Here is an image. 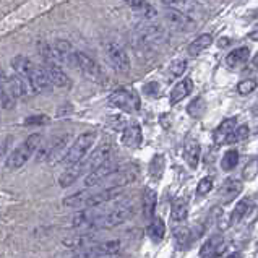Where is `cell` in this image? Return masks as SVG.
<instances>
[{
	"instance_id": "836d02e7",
	"label": "cell",
	"mask_w": 258,
	"mask_h": 258,
	"mask_svg": "<svg viewBox=\"0 0 258 258\" xmlns=\"http://www.w3.org/2000/svg\"><path fill=\"white\" fill-rule=\"evenodd\" d=\"M187 112L190 117H195V119H198V117H202L205 112H206V102L203 98H197L190 102V104L187 106Z\"/></svg>"
},
{
	"instance_id": "44dd1931",
	"label": "cell",
	"mask_w": 258,
	"mask_h": 258,
	"mask_svg": "<svg viewBox=\"0 0 258 258\" xmlns=\"http://www.w3.org/2000/svg\"><path fill=\"white\" fill-rule=\"evenodd\" d=\"M200 154H202L200 143H198L197 140H188V142L185 143V148H183V158H185L190 169L198 167V163H200Z\"/></svg>"
},
{
	"instance_id": "e0dca14e",
	"label": "cell",
	"mask_w": 258,
	"mask_h": 258,
	"mask_svg": "<svg viewBox=\"0 0 258 258\" xmlns=\"http://www.w3.org/2000/svg\"><path fill=\"white\" fill-rule=\"evenodd\" d=\"M224 240L221 235H213L205 242L200 250V258H218L224 252Z\"/></svg>"
},
{
	"instance_id": "e575fe53",
	"label": "cell",
	"mask_w": 258,
	"mask_h": 258,
	"mask_svg": "<svg viewBox=\"0 0 258 258\" xmlns=\"http://www.w3.org/2000/svg\"><path fill=\"white\" fill-rule=\"evenodd\" d=\"M250 135V128L247 127V125H240V127H235V130L232 132V134L227 137L226 143H239V142H244L245 138H248Z\"/></svg>"
},
{
	"instance_id": "60d3db41",
	"label": "cell",
	"mask_w": 258,
	"mask_h": 258,
	"mask_svg": "<svg viewBox=\"0 0 258 258\" xmlns=\"http://www.w3.org/2000/svg\"><path fill=\"white\" fill-rule=\"evenodd\" d=\"M49 117L47 115H44V114H38V115H29L25 119V125L26 127H38V125H46L49 123Z\"/></svg>"
},
{
	"instance_id": "f546056e",
	"label": "cell",
	"mask_w": 258,
	"mask_h": 258,
	"mask_svg": "<svg viewBox=\"0 0 258 258\" xmlns=\"http://www.w3.org/2000/svg\"><path fill=\"white\" fill-rule=\"evenodd\" d=\"M130 9H134L137 12H140L143 17H148V18H154L156 17V10L153 9V5L148 2V0H123Z\"/></svg>"
},
{
	"instance_id": "ab89813d",
	"label": "cell",
	"mask_w": 258,
	"mask_h": 258,
	"mask_svg": "<svg viewBox=\"0 0 258 258\" xmlns=\"http://www.w3.org/2000/svg\"><path fill=\"white\" fill-rule=\"evenodd\" d=\"M256 90V82L253 78H248V80H244V82H240L237 85V93L242 94V96H247L250 93H253Z\"/></svg>"
},
{
	"instance_id": "4316f807",
	"label": "cell",
	"mask_w": 258,
	"mask_h": 258,
	"mask_svg": "<svg viewBox=\"0 0 258 258\" xmlns=\"http://www.w3.org/2000/svg\"><path fill=\"white\" fill-rule=\"evenodd\" d=\"M148 235H150V239L154 242V244H159V242L163 240V239H164V235H166V224H164V221L161 219V218H156V216H154V218L150 221Z\"/></svg>"
},
{
	"instance_id": "603a6c76",
	"label": "cell",
	"mask_w": 258,
	"mask_h": 258,
	"mask_svg": "<svg viewBox=\"0 0 258 258\" xmlns=\"http://www.w3.org/2000/svg\"><path fill=\"white\" fill-rule=\"evenodd\" d=\"M12 67H13V70L17 72L20 77H23L26 82L29 83V77H31V73H33L36 65L31 60H29L28 57H25V55H17L12 60ZM29 86H31V85H29Z\"/></svg>"
},
{
	"instance_id": "4fadbf2b",
	"label": "cell",
	"mask_w": 258,
	"mask_h": 258,
	"mask_svg": "<svg viewBox=\"0 0 258 258\" xmlns=\"http://www.w3.org/2000/svg\"><path fill=\"white\" fill-rule=\"evenodd\" d=\"M44 70H46L49 80L52 82L54 86L57 88H70L72 86V80L70 77L62 70L60 63H55V62H49V60H44Z\"/></svg>"
},
{
	"instance_id": "83f0119b",
	"label": "cell",
	"mask_w": 258,
	"mask_h": 258,
	"mask_svg": "<svg viewBox=\"0 0 258 258\" xmlns=\"http://www.w3.org/2000/svg\"><path fill=\"white\" fill-rule=\"evenodd\" d=\"M211 42H213V36L211 34H200L195 41H191L190 42V46H188V54L191 57H195L198 54H202L203 50H206L210 46H211Z\"/></svg>"
},
{
	"instance_id": "7a4b0ae2",
	"label": "cell",
	"mask_w": 258,
	"mask_h": 258,
	"mask_svg": "<svg viewBox=\"0 0 258 258\" xmlns=\"http://www.w3.org/2000/svg\"><path fill=\"white\" fill-rule=\"evenodd\" d=\"M41 142H42V135L41 134H31V135H29L23 143L18 145L17 148H15L9 154L7 163H5L7 169H9V171H15V169H20L21 166H25L29 161V158H31L33 154L39 150Z\"/></svg>"
},
{
	"instance_id": "2e32d148",
	"label": "cell",
	"mask_w": 258,
	"mask_h": 258,
	"mask_svg": "<svg viewBox=\"0 0 258 258\" xmlns=\"http://www.w3.org/2000/svg\"><path fill=\"white\" fill-rule=\"evenodd\" d=\"M143 142V134H142V127L134 122L128 123L127 127L123 128L122 134V143L127 146V148H138Z\"/></svg>"
},
{
	"instance_id": "7bdbcfd3",
	"label": "cell",
	"mask_w": 258,
	"mask_h": 258,
	"mask_svg": "<svg viewBox=\"0 0 258 258\" xmlns=\"http://www.w3.org/2000/svg\"><path fill=\"white\" fill-rule=\"evenodd\" d=\"M226 258H242V253H240V252H234V253H231V255H227Z\"/></svg>"
},
{
	"instance_id": "5b68a950",
	"label": "cell",
	"mask_w": 258,
	"mask_h": 258,
	"mask_svg": "<svg viewBox=\"0 0 258 258\" xmlns=\"http://www.w3.org/2000/svg\"><path fill=\"white\" fill-rule=\"evenodd\" d=\"M104 54L109 65L117 73H128L130 70V57L125 52V49L115 41H107L104 44Z\"/></svg>"
},
{
	"instance_id": "52a82bcc",
	"label": "cell",
	"mask_w": 258,
	"mask_h": 258,
	"mask_svg": "<svg viewBox=\"0 0 258 258\" xmlns=\"http://www.w3.org/2000/svg\"><path fill=\"white\" fill-rule=\"evenodd\" d=\"M122 195V187H107L99 191H88L83 208H98V206L109 203Z\"/></svg>"
},
{
	"instance_id": "8d00e7d4",
	"label": "cell",
	"mask_w": 258,
	"mask_h": 258,
	"mask_svg": "<svg viewBox=\"0 0 258 258\" xmlns=\"http://www.w3.org/2000/svg\"><path fill=\"white\" fill-rule=\"evenodd\" d=\"M185 70H187V60H182V58L174 60L171 65H169V75H171L172 78L182 77Z\"/></svg>"
},
{
	"instance_id": "f1b7e54d",
	"label": "cell",
	"mask_w": 258,
	"mask_h": 258,
	"mask_svg": "<svg viewBox=\"0 0 258 258\" xmlns=\"http://www.w3.org/2000/svg\"><path fill=\"white\" fill-rule=\"evenodd\" d=\"M188 216V203L183 198H179L175 200L172 208H171V219L174 223H183Z\"/></svg>"
},
{
	"instance_id": "74e56055",
	"label": "cell",
	"mask_w": 258,
	"mask_h": 258,
	"mask_svg": "<svg viewBox=\"0 0 258 258\" xmlns=\"http://www.w3.org/2000/svg\"><path fill=\"white\" fill-rule=\"evenodd\" d=\"M213 185H215V182H213V177H203V179L198 182L197 195H200V197L208 195L210 191L213 190Z\"/></svg>"
},
{
	"instance_id": "4dcf8cb0",
	"label": "cell",
	"mask_w": 258,
	"mask_h": 258,
	"mask_svg": "<svg viewBox=\"0 0 258 258\" xmlns=\"http://www.w3.org/2000/svg\"><path fill=\"white\" fill-rule=\"evenodd\" d=\"M166 169V159L163 154H156L150 163V175L153 180H161Z\"/></svg>"
},
{
	"instance_id": "f35d334b",
	"label": "cell",
	"mask_w": 258,
	"mask_h": 258,
	"mask_svg": "<svg viewBox=\"0 0 258 258\" xmlns=\"http://www.w3.org/2000/svg\"><path fill=\"white\" fill-rule=\"evenodd\" d=\"M174 237H175L177 245H179L180 248H183V247L188 244V240H190V229H187V227H180V229H175Z\"/></svg>"
},
{
	"instance_id": "1f68e13d",
	"label": "cell",
	"mask_w": 258,
	"mask_h": 258,
	"mask_svg": "<svg viewBox=\"0 0 258 258\" xmlns=\"http://www.w3.org/2000/svg\"><path fill=\"white\" fill-rule=\"evenodd\" d=\"M250 208H252V202H250L248 198H242V200L237 205H235V208L231 213V223L232 224L239 223V221L250 211Z\"/></svg>"
},
{
	"instance_id": "9c48e42d",
	"label": "cell",
	"mask_w": 258,
	"mask_h": 258,
	"mask_svg": "<svg viewBox=\"0 0 258 258\" xmlns=\"http://www.w3.org/2000/svg\"><path fill=\"white\" fill-rule=\"evenodd\" d=\"M164 18L174 29H177V31H191V29L195 28L194 18L175 9H171V7H167L164 10Z\"/></svg>"
},
{
	"instance_id": "484cf974",
	"label": "cell",
	"mask_w": 258,
	"mask_h": 258,
	"mask_svg": "<svg viewBox=\"0 0 258 258\" xmlns=\"http://www.w3.org/2000/svg\"><path fill=\"white\" fill-rule=\"evenodd\" d=\"M248 57H250V49L248 47H237V49H234L232 52L227 54L226 65H227V67H231V69H235V67H239V65L245 63L248 60Z\"/></svg>"
},
{
	"instance_id": "277c9868",
	"label": "cell",
	"mask_w": 258,
	"mask_h": 258,
	"mask_svg": "<svg viewBox=\"0 0 258 258\" xmlns=\"http://www.w3.org/2000/svg\"><path fill=\"white\" fill-rule=\"evenodd\" d=\"M94 142H96V132H85V134H82L75 140V143L67 150V153L63 154L62 163L67 166H72V164L78 163V161L85 159L86 153L91 150Z\"/></svg>"
},
{
	"instance_id": "ba28073f",
	"label": "cell",
	"mask_w": 258,
	"mask_h": 258,
	"mask_svg": "<svg viewBox=\"0 0 258 258\" xmlns=\"http://www.w3.org/2000/svg\"><path fill=\"white\" fill-rule=\"evenodd\" d=\"M119 164L117 163H112V161H107V163H104L102 166L96 167L94 171L88 172V175L85 177V185L86 187H94V185H99V183L106 182L110 175H112L114 172L119 171Z\"/></svg>"
},
{
	"instance_id": "cb8c5ba5",
	"label": "cell",
	"mask_w": 258,
	"mask_h": 258,
	"mask_svg": "<svg viewBox=\"0 0 258 258\" xmlns=\"http://www.w3.org/2000/svg\"><path fill=\"white\" fill-rule=\"evenodd\" d=\"M138 172L135 169H119L117 172H114L112 175L109 177L107 180H110V187H123L127 183H132L137 179Z\"/></svg>"
},
{
	"instance_id": "b9f144b4",
	"label": "cell",
	"mask_w": 258,
	"mask_h": 258,
	"mask_svg": "<svg viewBox=\"0 0 258 258\" xmlns=\"http://www.w3.org/2000/svg\"><path fill=\"white\" fill-rule=\"evenodd\" d=\"M143 93L146 96H150V98H159L163 94V88H161L158 82H150L143 86Z\"/></svg>"
},
{
	"instance_id": "5bb4252c",
	"label": "cell",
	"mask_w": 258,
	"mask_h": 258,
	"mask_svg": "<svg viewBox=\"0 0 258 258\" xmlns=\"http://www.w3.org/2000/svg\"><path fill=\"white\" fill-rule=\"evenodd\" d=\"M29 85H31L33 94H41V93H47L52 88V82L49 80L46 70H44L42 65H36L31 77H29Z\"/></svg>"
},
{
	"instance_id": "d6986e66",
	"label": "cell",
	"mask_w": 258,
	"mask_h": 258,
	"mask_svg": "<svg viewBox=\"0 0 258 258\" xmlns=\"http://www.w3.org/2000/svg\"><path fill=\"white\" fill-rule=\"evenodd\" d=\"M166 7H171L182 13L188 15V17L194 18L195 15L200 13V5L197 4V0H163Z\"/></svg>"
},
{
	"instance_id": "d590c367",
	"label": "cell",
	"mask_w": 258,
	"mask_h": 258,
	"mask_svg": "<svg viewBox=\"0 0 258 258\" xmlns=\"http://www.w3.org/2000/svg\"><path fill=\"white\" fill-rule=\"evenodd\" d=\"M256 175H258V159L253 158L252 161H248L247 166L244 167L242 177H244V180H253Z\"/></svg>"
},
{
	"instance_id": "7402d4cb",
	"label": "cell",
	"mask_w": 258,
	"mask_h": 258,
	"mask_svg": "<svg viewBox=\"0 0 258 258\" xmlns=\"http://www.w3.org/2000/svg\"><path fill=\"white\" fill-rule=\"evenodd\" d=\"M235 125H237V119H235V117H231V119H226V120L221 122L218 125V128L215 130V134H213L215 143H218V145L226 143L227 137H229L232 132L235 130Z\"/></svg>"
},
{
	"instance_id": "ac0fdd59",
	"label": "cell",
	"mask_w": 258,
	"mask_h": 258,
	"mask_svg": "<svg viewBox=\"0 0 258 258\" xmlns=\"http://www.w3.org/2000/svg\"><path fill=\"white\" fill-rule=\"evenodd\" d=\"M191 91H194V82H191V78H183L182 82H179L172 88L171 96H169V104L171 106L179 104V102L183 98H187Z\"/></svg>"
},
{
	"instance_id": "8992f818",
	"label": "cell",
	"mask_w": 258,
	"mask_h": 258,
	"mask_svg": "<svg viewBox=\"0 0 258 258\" xmlns=\"http://www.w3.org/2000/svg\"><path fill=\"white\" fill-rule=\"evenodd\" d=\"M109 104L115 109L123 110V112L132 114V112H137L140 109V98L135 91L117 90L109 96Z\"/></svg>"
},
{
	"instance_id": "6da1fadb",
	"label": "cell",
	"mask_w": 258,
	"mask_h": 258,
	"mask_svg": "<svg viewBox=\"0 0 258 258\" xmlns=\"http://www.w3.org/2000/svg\"><path fill=\"white\" fill-rule=\"evenodd\" d=\"M135 213V206L132 202H120L112 210L104 211L102 215L94 221L90 231H102V229H112V227L125 223L132 215Z\"/></svg>"
},
{
	"instance_id": "ffe728a7",
	"label": "cell",
	"mask_w": 258,
	"mask_h": 258,
	"mask_svg": "<svg viewBox=\"0 0 258 258\" xmlns=\"http://www.w3.org/2000/svg\"><path fill=\"white\" fill-rule=\"evenodd\" d=\"M244 185H242V182L237 180V179H227L223 185H221V190H219V197L223 198L224 203H231L235 197H237Z\"/></svg>"
},
{
	"instance_id": "d4e9b609",
	"label": "cell",
	"mask_w": 258,
	"mask_h": 258,
	"mask_svg": "<svg viewBox=\"0 0 258 258\" xmlns=\"http://www.w3.org/2000/svg\"><path fill=\"white\" fill-rule=\"evenodd\" d=\"M156 203H158V195L153 188L146 187L143 190V215L145 218L151 221L156 213Z\"/></svg>"
},
{
	"instance_id": "8fae6325",
	"label": "cell",
	"mask_w": 258,
	"mask_h": 258,
	"mask_svg": "<svg viewBox=\"0 0 258 258\" xmlns=\"http://www.w3.org/2000/svg\"><path fill=\"white\" fill-rule=\"evenodd\" d=\"M96 242H98V234H96V231H85L83 234H75V235H70L67 239H63L62 244L72 250H86L91 245H94Z\"/></svg>"
},
{
	"instance_id": "d6a6232c",
	"label": "cell",
	"mask_w": 258,
	"mask_h": 258,
	"mask_svg": "<svg viewBox=\"0 0 258 258\" xmlns=\"http://www.w3.org/2000/svg\"><path fill=\"white\" fill-rule=\"evenodd\" d=\"M239 164V151L237 150H227L224 153L223 159H221V167L223 171L229 172L232 169H235V166Z\"/></svg>"
},
{
	"instance_id": "3957f363",
	"label": "cell",
	"mask_w": 258,
	"mask_h": 258,
	"mask_svg": "<svg viewBox=\"0 0 258 258\" xmlns=\"http://www.w3.org/2000/svg\"><path fill=\"white\" fill-rule=\"evenodd\" d=\"M135 29L142 39L143 44L146 46H161L167 41V31L161 26L159 23H156L153 18L143 17L137 20L135 23Z\"/></svg>"
},
{
	"instance_id": "7c38bea8",
	"label": "cell",
	"mask_w": 258,
	"mask_h": 258,
	"mask_svg": "<svg viewBox=\"0 0 258 258\" xmlns=\"http://www.w3.org/2000/svg\"><path fill=\"white\" fill-rule=\"evenodd\" d=\"M110 156H112V146H110L109 143L98 146L90 156H88L86 159H83L85 166H86V172H91L96 167H99L104 163H107V161L110 159Z\"/></svg>"
},
{
	"instance_id": "30bf717a",
	"label": "cell",
	"mask_w": 258,
	"mask_h": 258,
	"mask_svg": "<svg viewBox=\"0 0 258 258\" xmlns=\"http://www.w3.org/2000/svg\"><path fill=\"white\" fill-rule=\"evenodd\" d=\"M77 69L83 73L86 78L99 82L102 78V72L98 62L93 60L90 55H86L85 52H77Z\"/></svg>"
},
{
	"instance_id": "ee69618b",
	"label": "cell",
	"mask_w": 258,
	"mask_h": 258,
	"mask_svg": "<svg viewBox=\"0 0 258 258\" xmlns=\"http://www.w3.org/2000/svg\"><path fill=\"white\" fill-rule=\"evenodd\" d=\"M255 134L258 135V123H256V128H255Z\"/></svg>"
},
{
	"instance_id": "9a60e30c",
	"label": "cell",
	"mask_w": 258,
	"mask_h": 258,
	"mask_svg": "<svg viewBox=\"0 0 258 258\" xmlns=\"http://www.w3.org/2000/svg\"><path fill=\"white\" fill-rule=\"evenodd\" d=\"M83 174H86V166H85V161L82 159V161H78V163H75V164H72V166H69L65 171L60 174V177H58V185L60 187H70V185H73L80 177H82Z\"/></svg>"
}]
</instances>
